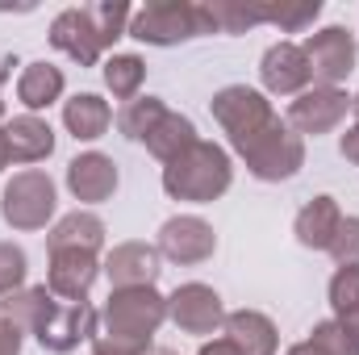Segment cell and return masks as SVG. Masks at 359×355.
<instances>
[{
	"instance_id": "cell-1",
	"label": "cell",
	"mask_w": 359,
	"mask_h": 355,
	"mask_svg": "<svg viewBox=\"0 0 359 355\" xmlns=\"http://www.w3.org/2000/svg\"><path fill=\"white\" fill-rule=\"evenodd\" d=\"M168 318V297L151 288H113L100 309V330L92 339V355H147L151 335Z\"/></svg>"
},
{
	"instance_id": "cell-2",
	"label": "cell",
	"mask_w": 359,
	"mask_h": 355,
	"mask_svg": "<svg viewBox=\"0 0 359 355\" xmlns=\"http://www.w3.org/2000/svg\"><path fill=\"white\" fill-rule=\"evenodd\" d=\"M163 188L176 201H196V205L217 201L230 188V155L217 142L196 138L184 155H176L163 168Z\"/></svg>"
},
{
	"instance_id": "cell-3",
	"label": "cell",
	"mask_w": 359,
	"mask_h": 355,
	"mask_svg": "<svg viewBox=\"0 0 359 355\" xmlns=\"http://www.w3.org/2000/svg\"><path fill=\"white\" fill-rule=\"evenodd\" d=\"M201 34H217V29H213L209 8L192 4V0H155L130 17V38H138L147 46H176V42L201 38Z\"/></svg>"
},
{
	"instance_id": "cell-4",
	"label": "cell",
	"mask_w": 359,
	"mask_h": 355,
	"mask_svg": "<svg viewBox=\"0 0 359 355\" xmlns=\"http://www.w3.org/2000/svg\"><path fill=\"white\" fill-rule=\"evenodd\" d=\"M213 117H217V126L230 134V147H234L238 155H247L271 126L280 121L268 96L255 92V88H247V84H230V88L217 92V96H213Z\"/></svg>"
},
{
	"instance_id": "cell-5",
	"label": "cell",
	"mask_w": 359,
	"mask_h": 355,
	"mask_svg": "<svg viewBox=\"0 0 359 355\" xmlns=\"http://www.w3.org/2000/svg\"><path fill=\"white\" fill-rule=\"evenodd\" d=\"M4 222L13 230H42L55 213V184L46 172H21L4 184Z\"/></svg>"
},
{
	"instance_id": "cell-6",
	"label": "cell",
	"mask_w": 359,
	"mask_h": 355,
	"mask_svg": "<svg viewBox=\"0 0 359 355\" xmlns=\"http://www.w3.org/2000/svg\"><path fill=\"white\" fill-rule=\"evenodd\" d=\"M301 51H305L309 76H313L322 88H339V80H347L351 67H355V38H351L343 25H326V29L309 34Z\"/></svg>"
},
{
	"instance_id": "cell-7",
	"label": "cell",
	"mask_w": 359,
	"mask_h": 355,
	"mask_svg": "<svg viewBox=\"0 0 359 355\" xmlns=\"http://www.w3.org/2000/svg\"><path fill=\"white\" fill-rule=\"evenodd\" d=\"M96 330H100V314L88 301H55V309L46 314V322L38 330V343L55 355H67L84 339H96Z\"/></svg>"
},
{
	"instance_id": "cell-8",
	"label": "cell",
	"mask_w": 359,
	"mask_h": 355,
	"mask_svg": "<svg viewBox=\"0 0 359 355\" xmlns=\"http://www.w3.org/2000/svg\"><path fill=\"white\" fill-rule=\"evenodd\" d=\"M168 318L176 322L184 335H217L226 326V309H222V297L209 288V284H180L176 293L168 297Z\"/></svg>"
},
{
	"instance_id": "cell-9",
	"label": "cell",
	"mask_w": 359,
	"mask_h": 355,
	"mask_svg": "<svg viewBox=\"0 0 359 355\" xmlns=\"http://www.w3.org/2000/svg\"><path fill=\"white\" fill-rule=\"evenodd\" d=\"M243 159H247V168L259 180H288L305 163V142H301L297 130H288L284 121H276Z\"/></svg>"
},
{
	"instance_id": "cell-10",
	"label": "cell",
	"mask_w": 359,
	"mask_h": 355,
	"mask_svg": "<svg viewBox=\"0 0 359 355\" xmlns=\"http://www.w3.org/2000/svg\"><path fill=\"white\" fill-rule=\"evenodd\" d=\"M347 109H351V96L343 88H322V84H313V88H305L292 105H288V126L297 130V134H330L343 117H347Z\"/></svg>"
},
{
	"instance_id": "cell-11",
	"label": "cell",
	"mask_w": 359,
	"mask_h": 355,
	"mask_svg": "<svg viewBox=\"0 0 359 355\" xmlns=\"http://www.w3.org/2000/svg\"><path fill=\"white\" fill-rule=\"evenodd\" d=\"M213 247H217L213 226L201 217H172L159 230V255H168L172 264H205Z\"/></svg>"
},
{
	"instance_id": "cell-12",
	"label": "cell",
	"mask_w": 359,
	"mask_h": 355,
	"mask_svg": "<svg viewBox=\"0 0 359 355\" xmlns=\"http://www.w3.org/2000/svg\"><path fill=\"white\" fill-rule=\"evenodd\" d=\"M259 80L264 88L276 96H301L309 88V63H305V51L297 42H276L264 51V63H259Z\"/></svg>"
},
{
	"instance_id": "cell-13",
	"label": "cell",
	"mask_w": 359,
	"mask_h": 355,
	"mask_svg": "<svg viewBox=\"0 0 359 355\" xmlns=\"http://www.w3.org/2000/svg\"><path fill=\"white\" fill-rule=\"evenodd\" d=\"M50 42H55V51H63V55L76 59L80 67H92V63L100 59V51H104V42H100L96 29H92L88 8H63V13L50 21Z\"/></svg>"
},
{
	"instance_id": "cell-14",
	"label": "cell",
	"mask_w": 359,
	"mask_h": 355,
	"mask_svg": "<svg viewBox=\"0 0 359 355\" xmlns=\"http://www.w3.org/2000/svg\"><path fill=\"white\" fill-rule=\"evenodd\" d=\"M96 255L92 251H50V272H46V288L59 301H88V288L96 280Z\"/></svg>"
},
{
	"instance_id": "cell-15",
	"label": "cell",
	"mask_w": 359,
	"mask_h": 355,
	"mask_svg": "<svg viewBox=\"0 0 359 355\" xmlns=\"http://www.w3.org/2000/svg\"><path fill=\"white\" fill-rule=\"evenodd\" d=\"M104 272L113 280V288H151L159 276V247L147 243H121L109 251Z\"/></svg>"
},
{
	"instance_id": "cell-16",
	"label": "cell",
	"mask_w": 359,
	"mask_h": 355,
	"mask_svg": "<svg viewBox=\"0 0 359 355\" xmlns=\"http://www.w3.org/2000/svg\"><path fill=\"white\" fill-rule=\"evenodd\" d=\"M67 188L76 192V201H109L113 188H117V163L100 151H88V155H76L67 163Z\"/></svg>"
},
{
	"instance_id": "cell-17",
	"label": "cell",
	"mask_w": 359,
	"mask_h": 355,
	"mask_svg": "<svg viewBox=\"0 0 359 355\" xmlns=\"http://www.w3.org/2000/svg\"><path fill=\"white\" fill-rule=\"evenodd\" d=\"M0 134H4V147H8V163H38L55 151V130L38 113L13 117L8 126H0Z\"/></svg>"
},
{
	"instance_id": "cell-18",
	"label": "cell",
	"mask_w": 359,
	"mask_h": 355,
	"mask_svg": "<svg viewBox=\"0 0 359 355\" xmlns=\"http://www.w3.org/2000/svg\"><path fill=\"white\" fill-rule=\"evenodd\" d=\"M226 343L238 355H276V326L271 318H264L259 309H234L226 314V326H222Z\"/></svg>"
},
{
	"instance_id": "cell-19",
	"label": "cell",
	"mask_w": 359,
	"mask_h": 355,
	"mask_svg": "<svg viewBox=\"0 0 359 355\" xmlns=\"http://www.w3.org/2000/svg\"><path fill=\"white\" fill-rule=\"evenodd\" d=\"M339 222H343L339 201H334V196H313V201L297 213V239H301V247L326 251L330 239H334V230H339Z\"/></svg>"
},
{
	"instance_id": "cell-20",
	"label": "cell",
	"mask_w": 359,
	"mask_h": 355,
	"mask_svg": "<svg viewBox=\"0 0 359 355\" xmlns=\"http://www.w3.org/2000/svg\"><path fill=\"white\" fill-rule=\"evenodd\" d=\"M100 243H104V222L88 213V209H76V213H67L55 230H50V239H46V247L50 251H100Z\"/></svg>"
},
{
	"instance_id": "cell-21",
	"label": "cell",
	"mask_w": 359,
	"mask_h": 355,
	"mask_svg": "<svg viewBox=\"0 0 359 355\" xmlns=\"http://www.w3.org/2000/svg\"><path fill=\"white\" fill-rule=\"evenodd\" d=\"M63 126H67L80 142H92V138H100V134L113 126V109H109L96 92H80V96H72V100L63 105Z\"/></svg>"
},
{
	"instance_id": "cell-22",
	"label": "cell",
	"mask_w": 359,
	"mask_h": 355,
	"mask_svg": "<svg viewBox=\"0 0 359 355\" xmlns=\"http://www.w3.org/2000/svg\"><path fill=\"white\" fill-rule=\"evenodd\" d=\"M59 96H63V72H59L55 63L38 59V63H29V67L21 72V80H17V100H21L29 113L55 105Z\"/></svg>"
},
{
	"instance_id": "cell-23",
	"label": "cell",
	"mask_w": 359,
	"mask_h": 355,
	"mask_svg": "<svg viewBox=\"0 0 359 355\" xmlns=\"http://www.w3.org/2000/svg\"><path fill=\"white\" fill-rule=\"evenodd\" d=\"M192 142H196V126L188 117H180V113H163V121L147 134V151L155 159H163V163H172L176 155H184Z\"/></svg>"
},
{
	"instance_id": "cell-24",
	"label": "cell",
	"mask_w": 359,
	"mask_h": 355,
	"mask_svg": "<svg viewBox=\"0 0 359 355\" xmlns=\"http://www.w3.org/2000/svg\"><path fill=\"white\" fill-rule=\"evenodd\" d=\"M163 100L159 96H134L121 113H117V130L126 134V138H134V142H147V134L163 121Z\"/></svg>"
},
{
	"instance_id": "cell-25",
	"label": "cell",
	"mask_w": 359,
	"mask_h": 355,
	"mask_svg": "<svg viewBox=\"0 0 359 355\" xmlns=\"http://www.w3.org/2000/svg\"><path fill=\"white\" fill-rule=\"evenodd\" d=\"M322 13V0H280V4H259V17L271 21L280 34H301L305 25H313Z\"/></svg>"
},
{
	"instance_id": "cell-26",
	"label": "cell",
	"mask_w": 359,
	"mask_h": 355,
	"mask_svg": "<svg viewBox=\"0 0 359 355\" xmlns=\"http://www.w3.org/2000/svg\"><path fill=\"white\" fill-rule=\"evenodd\" d=\"M142 76H147V63L138 55H113L104 63V84L117 100H134L142 88Z\"/></svg>"
},
{
	"instance_id": "cell-27",
	"label": "cell",
	"mask_w": 359,
	"mask_h": 355,
	"mask_svg": "<svg viewBox=\"0 0 359 355\" xmlns=\"http://www.w3.org/2000/svg\"><path fill=\"white\" fill-rule=\"evenodd\" d=\"M209 17H213V29L217 34H247L251 25H259V4H247V0H213L205 4Z\"/></svg>"
},
{
	"instance_id": "cell-28",
	"label": "cell",
	"mask_w": 359,
	"mask_h": 355,
	"mask_svg": "<svg viewBox=\"0 0 359 355\" xmlns=\"http://www.w3.org/2000/svg\"><path fill=\"white\" fill-rule=\"evenodd\" d=\"M88 17H92V29H96V38L104 42V46H113L121 34H130V4H117V0H109V4H88Z\"/></svg>"
},
{
	"instance_id": "cell-29",
	"label": "cell",
	"mask_w": 359,
	"mask_h": 355,
	"mask_svg": "<svg viewBox=\"0 0 359 355\" xmlns=\"http://www.w3.org/2000/svg\"><path fill=\"white\" fill-rule=\"evenodd\" d=\"M309 343H313L322 355H359V339L343 326V322H339V318L318 322V326H313V335H309Z\"/></svg>"
},
{
	"instance_id": "cell-30",
	"label": "cell",
	"mask_w": 359,
	"mask_h": 355,
	"mask_svg": "<svg viewBox=\"0 0 359 355\" xmlns=\"http://www.w3.org/2000/svg\"><path fill=\"white\" fill-rule=\"evenodd\" d=\"M330 305H334L339 318L359 309V264H343L330 276Z\"/></svg>"
},
{
	"instance_id": "cell-31",
	"label": "cell",
	"mask_w": 359,
	"mask_h": 355,
	"mask_svg": "<svg viewBox=\"0 0 359 355\" xmlns=\"http://www.w3.org/2000/svg\"><path fill=\"white\" fill-rule=\"evenodd\" d=\"M25 284V251L17 243H0V297Z\"/></svg>"
},
{
	"instance_id": "cell-32",
	"label": "cell",
	"mask_w": 359,
	"mask_h": 355,
	"mask_svg": "<svg viewBox=\"0 0 359 355\" xmlns=\"http://www.w3.org/2000/svg\"><path fill=\"white\" fill-rule=\"evenodd\" d=\"M326 251L339 260V267L359 264V217H343V222H339V230H334V239H330Z\"/></svg>"
},
{
	"instance_id": "cell-33",
	"label": "cell",
	"mask_w": 359,
	"mask_h": 355,
	"mask_svg": "<svg viewBox=\"0 0 359 355\" xmlns=\"http://www.w3.org/2000/svg\"><path fill=\"white\" fill-rule=\"evenodd\" d=\"M0 355H21V330L0 322Z\"/></svg>"
},
{
	"instance_id": "cell-34",
	"label": "cell",
	"mask_w": 359,
	"mask_h": 355,
	"mask_svg": "<svg viewBox=\"0 0 359 355\" xmlns=\"http://www.w3.org/2000/svg\"><path fill=\"white\" fill-rule=\"evenodd\" d=\"M339 147H343V159L359 163V121L351 126V130H347V134H343V142H339Z\"/></svg>"
},
{
	"instance_id": "cell-35",
	"label": "cell",
	"mask_w": 359,
	"mask_h": 355,
	"mask_svg": "<svg viewBox=\"0 0 359 355\" xmlns=\"http://www.w3.org/2000/svg\"><path fill=\"white\" fill-rule=\"evenodd\" d=\"M201 355H238V351H234L226 339H213V343H205V347H201Z\"/></svg>"
},
{
	"instance_id": "cell-36",
	"label": "cell",
	"mask_w": 359,
	"mask_h": 355,
	"mask_svg": "<svg viewBox=\"0 0 359 355\" xmlns=\"http://www.w3.org/2000/svg\"><path fill=\"white\" fill-rule=\"evenodd\" d=\"M339 322H343V326H347V330L359 339V309H351V314H347V318H339Z\"/></svg>"
},
{
	"instance_id": "cell-37",
	"label": "cell",
	"mask_w": 359,
	"mask_h": 355,
	"mask_svg": "<svg viewBox=\"0 0 359 355\" xmlns=\"http://www.w3.org/2000/svg\"><path fill=\"white\" fill-rule=\"evenodd\" d=\"M288 355H322V351H318V347H313V343L305 339V343H297V347H288Z\"/></svg>"
},
{
	"instance_id": "cell-38",
	"label": "cell",
	"mask_w": 359,
	"mask_h": 355,
	"mask_svg": "<svg viewBox=\"0 0 359 355\" xmlns=\"http://www.w3.org/2000/svg\"><path fill=\"white\" fill-rule=\"evenodd\" d=\"M8 168V147H4V134H0V172Z\"/></svg>"
},
{
	"instance_id": "cell-39",
	"label": "cell",
	"mask_w": 359,
	"mask_h": 355,
	"mask_svg": "<svg viewBox=\"0 0 359 355\" xmlns=\"http://www.w3.org/2000/svg\"><path fill=\"white\" fill-rule=\"evenodd\" d=\"M351 109H355V121H359V92L351 96Z\"/></svg>"
},
{
	"instance_id": "cell-40",
	"label": "cell",
	"mask_w": 359,
	"mask_h": 355,
	"mask_svg": "<svg viewBox=\"0 0 359 355\" xmlns=\"http://www.w3.org/2000/svg\"><path fill=\"white\" fill-rule=\"evenodd\" d=\"M147 355H176V351H168V347H159V351H147Z\"/></svg>"
},
{
	"instance_id": "cell-41",
	"label": "cell",
	"mask_w": 359,
	"mask_h": 355,
	"mask_svg": "<svg viewBox=\"0 0 359 355\" xmlns=\"http://www.w3.org/2000/svg\"><path fill=\"white\" fill-rule=\"evenodd\" d=\"M0 84H4V72H0ZM0 113H4V100H0Z\"/></svg>"
}]
</instances>
